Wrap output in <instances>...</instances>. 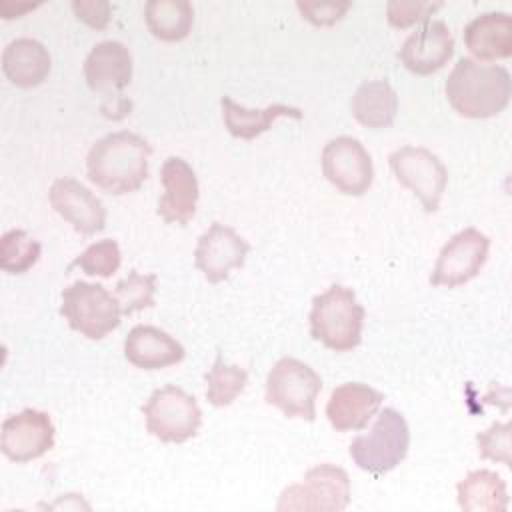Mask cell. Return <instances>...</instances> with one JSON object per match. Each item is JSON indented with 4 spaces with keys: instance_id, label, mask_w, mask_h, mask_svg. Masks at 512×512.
<instances>
[{
    "instance_id": "obj_1",
    "label": "cell",
    "mask_w": 512,
    "mask_h": 512,
    "mask_svg": "<svg viewBox=\"0 0 512 512\" xmlns=\"http://www.w3.org/2000/svg\"><path fill=\"white\" fill-rule=\"evenodd\" d=\"M150 144L128 130L112 132L92 144L86 156V172L92 184L110 194H130L148 178Z\"/></svg>"
},
{
    "instance_id": "obj_2",
    "label": "cell",
    "mask_w": 512,
    "mask_h": 512,
    "mask_svg": "<svg viewBox=\"0 0 512 512\" xmlns=\"http://www.w3.org/2000/svg\"><path fill=\"white\" fill-rule=\"evenodd\" d=\"M446 98L464 118H492L512 98V76L504 66L482 64L474 58H460L448 80Z\"/></svg>"
},
{
    "instance_id": "obj_3",
    "label": "cell",
    "mask_w": 512,
    "mask_h": 512,
    "mask_svg": "<svg viewBox=\"0 0 512 512\" xmlns=\"http://www.w3.org/2000/svg\"><path fill=\"white\" fill-rule=\"evenodd\" d=\"M366 310L356 294L332 284L326 292L314 296L310 308V336L334 352H350L362 342Z\"/></svg>"
},
{
    "instance_id": "obj_4",
    "label": "cell",
    "mask_w": 512,
    "mask_h": 512,
    "mask_svg": "<svg viewBox=\"0 0 512 512\" xmlns=\"http://www.w3.org/2000/svg\"><path fill=\"white\" fill-rule=\"evenodd\" d=\"M410 430L404 416L394 408H384L368 434H360L350 442V458L354 464L372 474L382 476L394 470L408 454Z\"/></svg>"
},
{
    "instance_id": "obj_5",
    "label": "cell",
    "mask_w": 512,
    "mask_h": 512,
    "mask_svg": "<svg viewBox=\"0 0 512 512\" xmlns=\"http://www.w3.org/2000/svg\"><path fill=\"white\" fill-rule=\"evenodd\" d=\"M60 314L88 340H102L120 326V306L102 284L76 280L62 290Z\"/></svg>"
},
{
    "instance_id": "obj_6",
    "label": "cell",
    "mask_w": 512,
    "mask_h": 512,
    "mask_svg": "<svg viewBox=\"0 0 512 512\" xmlns=\"http://www.w3.org/2000/svg\"><path fill=\"white\" fill-rule=\"evenodd\" d=\"M320 390L322 378L318 372L292 356L280 358L266 376V402L288 418L312 422Z\"/></svg>"
},
{
    "instance_id": "obj_7",
    "label": "cell",
    "mask_w": 512,
    "mask_h": 512,
    "mask_svg": "<svg viewBox=\"0 0 512 512\" xmlns=\"http://www.w3.org/2000/svg\"><path fill=\"white\" fill-rule=\"evenodd\" d=\"M142 414L148 434L166 444H182L194 438L202 426L196 398L174 384L154 390L142 406Z\"/></svg>"
},
{
    "instance_id": "obj_8",
    "label": "cell",
    "mask_w": 512,
    "mask_h": 512,
    "mask_svg": "<svg viewBox=\"0 0 512 512\" xmlns=\"http://www.w3.org/2000/svg\"><path fill=\"white\" fill-rule=\"evenodd\" d=\"M388 160L396 180L418 196L426 212H436L448 182V170L442 160L422 146H402Z\"/></svg>"
},
{
    "instance_id": "obj_9",
    "label": "cell",
    "mask_w": 512,
    "mask_h": 512,
    "mask_svg": "<svg viewBox=\"0 0 512 512\" xmlns=\"http://www.w3.org/2000/svg\"><path fill=\"white\" fill-rule=\"evenodd\" d=\"M326 180L348 196H362L374 180V166L364 144L354 136H336L322 150Z\"/></svg>"
},
{
    "instance_id": "obj_10",
    "label": "cell",
    "mask_w": 512,
    "mask_h": 512,
    "mask_svg": "<svg viewBox=\"0 0 512 512\" xmlns=\"http://www.w3.org/2000/svg\"><path fill=\"white\" fill-rule=\"evenodd\" d=\"M490 250V238L476 228L454 234L440 250L430 274L432 286L456 288L478 276Z\"/></svg>"
},
{
    "instance_id": "obj_11",
    "label": "cell",
    "mask_w": 512,
    "mask_h": 512,
    "mask_svg": "<svg viewBox=\"0 0 512 512\" xmlns=\"http://www.w3.org/2000/svg\"><path fill=\"white\" fill-rule=\"evenodd\" d=\"M54 424L42 410L26 408L8 416L0 428V452L18 464L44 456L54 446Z\"/></svg>"
},
{
    "instance_id": "obj_12",
    "label": "cell",
    "mask_w": 512,
    "mask_h": 512,
    "mask_svg": "<svg viewBox=\"0 0 512 512\" xmlns=\"http://www.w3.org/2000/svg\"><path fill=\"white\" fill-rule=\"evenodd\" d=\"M248 252L250 244L234 228L212 222L196 242L194 262L210 284H218L226 280L234 268L244 266Z\"/></svg>"
},
{
    "instance_id": "obj_13",
    "label": "cell",
    "mask_w": 512,
    "mask_h": 512,
    "mask_svg": "<svg viewBox=\"0 0 512 512\" xmlns=\"http://www.w3.org/2000/svg\"><path fill=\"white\" fill-rule=\"evenodd\" d=\"M54 212L80 236H92L106 226V208L96 194L74 178H56L48 190Z\"/></svg>"
},
{
    "instance_id": "obj_14",
    "label": "cell",
    "mask_w": 512,
    "mask_h": 512,
    "mask_svg": "<svg viewBox=\"0 0 512 512\" xmlns=\"http://www.w3.org/2000/svg\"><path fill=\"white\" fill-rule=\"evenodd\" d=\"M160 180L164 186V194L158 200V216L166 224L186 226L196 214V204L200 196L196 172L184 158L170 156L160 168Z\"/></svg>"
},
{
    "instance_id": "obj_15",
    "label": "cell",
    "mask_w": 512,
    "mask_h": 512,
    "mask_svg": "<svg viewBox=\"0 0 512 512\" xmlns=\"http://www.w3.org/2000/svg\"><path fill=\"white\" fill-rule=\"evenodd\" d=\"M84 78L92 92L120 98V92L132 80V54L118 40L98 42L84 60Z\"/></svg>"
},
{
    "instance_id": "obj_16",
    "label": "cell",
    "mask_w": 512,
    "mask_h": 512,
    "mask_svg": "<svg viewBox=\"0 0 512 512\" xmlns=\"http://www.w3.org/2000/svg\"><path fill=\"white\" fill-rule=\"evenodd\" d=\"M454 54V38L442 20H426L422 28L412 32L400 52V62L418 76L438 72Z\"/></svg>"
},
{
    "instance_id": "obj_17",
    "label": "cell",
    "mask_w": 512,
    "mask_h": 512,
    "mask_svg": "<svg viewBox=\"0 0 512 512\" xmlns=\"http://www.w3.org/2000/svg\"><path fill=\"white\" fill-rule=\"evenodd\" d=\"M382 392L362 382H346L332 390L326 416L336 432L362 430L380 410Z\"/></svg>"
},
{
    "instance_id": "obj_18",
    "label": "cell",
    "mask_w": 512,
    "mask_h": 512,
    "mask_svg": "<svg viewBox=\"0 0 512 512\" xmlns=\"http://www.w3.org/2000/svg\"><path fill=\"white\" fill-rule=\"evenodd\" d=\"M184 346L172 338L168 332L138 324L134 326L124 340L126 360L142 370H162L184 360Z\"/></svg>"
},
{
    "instance_id": "obj_19",
    "label": "cell",
    "mask_w": 512,
    "mask_h": 512,
    "mask_svg": "<svg viewBox=\"0 0 512 512\" xmlns=\"http://www.w3.org/2000/svg\"><path fill=\"white\" fill-rule=\"evenodd\" d=\"M464 44L474 60L512 58V14L486 12L464 28Z\"/></svg>"
},
{
    "instance_id": "obj_20",
    "label": "cell",
    "mask_w": 512,
    "mask_h": 512,
    "mask_svg": "<svg viewBox=\"0 0 512 512\" xmlns=\"http://www.w3.org/2000/svg\"><path fill=\"white\" fill-rule=\"evenodd\" d=\"M50 54L34 38H16L2 52V72L18 88L40 86L50 74Z\"/></svg>"
},
{
    "instance_id": "obj_21",
    "label": "cell",
    "mask_w": 512,
    "mask_h": 512,
    "mask_svg": "<svg viewBox=\"0 0 512 512\" xmlns=\"http://www.w3.org/2000/svg\"><path fill=\"white\" fill-rule=\"evenodd\" d=\"M458 506L462 512H508L510 496L506 482L494 470H472L458 484Z\"/></svg>"
},
{
    "instance_id": "obj_22",
    "label": "cell",
    "mask_w": 512,
    "mask_h": 512,
    "mask_svg": "<svg viewBox=\"0 0 512 512\" xmlns=\"http://www.w3.org/2000/svg\"><path fill=\"white\" fill-rule=\"evenodd\" d=\"M352 116L370 130L392 126L398 112V94L388 80L362 82L350 102Z\"/></svg>"
},
{
    "instance_id": "obj_23",
    "label": "cell",
    "mask_w": 512,
    "mask_h": 512,
    "mask_svg": "<svg viewBox=\"0 0 512 512\" xmlns=\"http://www.w3.org/2000/svg\"><path fill=\"white\" fill-rule=\"evenodd\" d=\"M220 108H222V118L228 132L240 140H254L256 136L270 130L272 122L282 116L302 120V110L286 104H270L262 110H252L234 102L230 96H222Z\"/></svg>"
},
{
    "instance_id": "obj_24",
    "label": "cell",
    "mask_w": 512,
    "mask_h": 512,
    "mask_svg": "<svg viewBox=\"0 0 512 512\" xmlns=\"http://www.w3.org/2000/svg\"><path fill=\"white\" fill-rule=\"evenodd\" d=\"M144 20L154 38L180 42L192 30L194 8L186 0H150L144 6Z\"/></svg>"
},
{
    "instance_id": "obj_25",
    "label": "cell",
    "mask_w": 512,
    "mask_h": 512,
    "mask_svg": "<svg viewBox=\"0 0 512 512\" xmlns=\"http://www.w3.org/2000/svg\"><path fill=\"white\" fill-rule=\"evenodd\" d=\"M304 484L316 498L322 512H344L350 504V478L336 464H316L304 474Z\"/></svg>"
},
{
    "instance_id": "obj_26",
    "label": "cell",
    "mask_w": 512,
    "mask_h": 512,
    "mask_svg": "<svg viewBox=\"0 0 512 512\" xmlns=\"http://www.w3.org/2000/svg\"><path fill=\"white\" fill-rule=\"evenodd\" d=\"M206 398L212 406L224 408L230 406L244 390L248 382V374L244 368L236 364H226L222 356H218L212 368L206 372Z\"/></svg>"
},
{
    "instance_id": "obj_27",
    "label": "cell",
    "mask_w": 512,
    "mask_h": 512,
    "mask_svg": "<svg viewBox=\"0 0 512 512\" xmlns=\"http://www.w3.org/2000/svg\"><path fill=\"white\" fill-rule=\"evenodd\" d=\"M40 252V242L24 230H8L0 236V270L6 274H24L38 262Z\"/></svg>"
},
{
    "instance_id": "obj_28",
    "label": "cell",
    "mask_w": 512,
    "mask_h": 512,
    "mask_svg": "<svg viewBox=\"0 0 512 512\" xmlns=\"http://www.w3.org/2000/svg\"><path fill=\"white\" fill-rule=\"evenodd\" d=\"M156 280V274H140L132 270L124 280L116 284L112 294L120 306L122 316H130L138 310L154 306Z\"/></svg>"
},
{
    "instance_id": "obj_29",
    "label": "cell",
    "mask_w": 512,
    "mask_h": 512,
    "mask_svg": "<svg viewBox=\"0 0 512 512\" xmlns=\"http://www.w3.org/2000/svg\"><path fill=\"white\" fill-rule=\"evenodd\" d=\"M120 262H122V254H120L118 242L104 238L90 244L80 256L72 260L68 268H80L90 276L110 278L120 268Z\"/></svg>"
},
{
    "instance_id": "obj_30",
    "label": "cell",
    "mask_w": 512,
    "mask_h": 512,
    "mask_svg": "<svg viewBox=\"0 0 512 512\" xmlns=\"http://www.w3.org/2000/svg\"><path fill=\"white\" fill-rule=\"evenodd\" d=\"M476 446H478V456L482 460L506 464L512 470V420L494 422L484 432H478Z\"/></svg>"
},
{
    "instance_id": "obj_31",
    "label": "cell",
    "mask_w": 512,
    "mask_h": 512,
    "mask_svg": "<svg viewBox=\"0 0 512 512\" xmlns=\"http://www.w3.org/2000/svg\"><path fill=\"white\" fill-rule=\"evenodd\" d=\"M442 2L428 0H390L386 4L388 24L394 28H408L416 22H426L434 10H438Z\"/></svg>"
},
{
    "instance_id": "obj_32",
    "label": "cell",
    "mask_w": 512,
    "mask_h": 512,
    "mask_svg": "<svg viewBox=\"0 0 512 512\" xmlns=\"http://www.w3.org/2000/svg\"><path fill=\"white\" fill-rule=\"evenodd\" d=\"M352 2L348 0H324V2H310V0H298L296 8L300 10L302 18L312 22L314 26H332L338 20L344 18Z\"/></svg>"
},
{
    "instance_id": "obj_33",
    "label": "cell",
    "mask_w": 512,
    "mask_h": 512,
    "mask_svg": "<svg viewBox=\"0 0 512 512\" xmlns=\"http://www.w3.org/2000/svg\"><path fill=\"white\" fill-rule=\"evenodd\" d=\"M276 512H322L306 484H290L276 502Z\"/></svg>"
},
{
    "instance_id": "obj_34",
    "label": "cell",
    "mask_w": 512,
    "mask_h": 512,
    "mask_svg": "<svg viewBox=\"0 0 512 512\" xmlns=\"http://www.w3.org/2000/svg\"><path fill=\"white\" fill-rule=\"evenodd\" d=\"M72 10L78 20L96 30H104L110 22V4L106 0H74Z\"/></svg>"
},
{
    "instance_id": "obj_35",
    "label": "cell",
    "mask_w": 512,
    "mask_h": 512,
    "mask_svg": "<svg viewBox=\"0 0 512 512\" xmlns=\"http://www.w3.org/2000/svg\"><path fill=\"white\" fill-rule=\"evenodd\" d=\"M40 512H92L90 502L78 492H66L40 504Z\"/></svg>"
},
{
    "instance_id": "obj_36",
    "label": "cell",
    "mask_w": 512,
    "mask_h": 512,
    "mask_svg": "<svg viewBox=\"0 0 512 512\" xmlns=\"http://www.w3.org/2000/svg\"><path fill=\"white\" fill-rule=\"evenodd\" d=\"M482 404H492L498 406L500 412H508L512 408V388H506L498 382H490L486 394L482 396Z\"/></svg>"
},
{
    "instance_id": "obj_37",
    "label": "cell",
    "mask_w": 512,
    "mask_h": 512,
    "mask_svg": "<svg viewBox=\"0 0 512 512\" xmlns=\"http://www.w3.org/2000/svg\"><path fill=\"white\" fill-rule=\"evenodd\" d=\"M40 4H26V2H0V18H20L30 10H36Z\"/></svg>"
},
{
    "instance_id": "obj_38",
    "label": "cell",
    "mask_w": 512,
    "mask_h": 512,
    "mask_svg": "<svg viewBox=\"0 0 512 512\" xmlns=\"http://www.w3.org/2000/svg\"><path fill=\"white\" fill-rule=\"evenodd\" d=\"M6 358H8V348L4 346V344H0V368L4 366V362H6Z\"/></svg>"
},
{
    "instance_id": "obj_39",
    "label": "cell",
    "mask_w": 512,
    "mask_h": 512,
    "mask_svg": "<svg viewBox=\"0 0 512 512\" xmlns=\"http://www.w3.org/2000/svg\"><path fill=\"white\" fill-rule=\"evenodd\" d=\"M8 512H24V510H8Z\"/></svg>"
}]
</instances>
